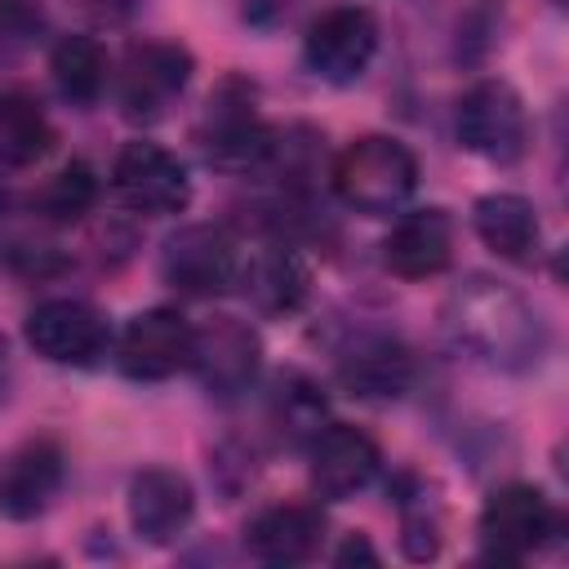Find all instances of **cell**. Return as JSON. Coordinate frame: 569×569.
Segmentation results:
<instances>
[{
	"label": "cell",
	"instance_id": "cell-10",
	"mask_svg": "<svg viewBox=\"0 0 569 569\" xmlns=\"http://www.w3.org/2000/svg\"><path fill=\"white\" fill-rule=\"evenodd\" d=\"M191 342L196 329L187 325V316H178L173 307H151L124 325L116 342V365L133 382H164L191 365Z\"/></svg>",
	"mask_w": 569,
	"mask_h": 569
},
{
	"label": "cell",
	"instance_id": "cell-16",
	"mask_svg": "<svg viewBox=\"0 0 569 569\" xmlns=\"http://www.w3.org/2000/svg\"><path fill=\"white\" fill-rule=\"evenodd\" d=\"M382 262L400 280L440 276L453 262V218L445 209H413V213H405L387 231V240H382Z\"/></svg>",
	"mask_w": 569,
	"mask_h": 569
},
{
	"label": "cell",
	"instance_id": "cell-26",
	"mask_svg": "<svg viewBox=\"0 0 569 569\" xmlns=\"http://www.w3.org/2000/svg\"><path fill=\"white\" fill-rule=\"evenodd\" d=\"M284 9H289V0H244V13L258 18V22L271 18V13H284Z\"/></svg>",
	"mask_w": 569,
	"mask_h": 569
},
{
	"label": "cell",
	"instance_id": "cell-4",
	"mask_svg": "<svg viewBox=\"0 0 569 569\" xmlns=\"http://www.w3.org/2000/svg\"><path fill=\"white\" fill-rule=\"evenodd\" d=\"M196 142L204 151L209 164L218 169H253L271 156V129L262 124L258 107H253V89L244 80H222L209 102H204V116L196 124Z\"/></svg>",
	"mask_w": 569,
	"mask_h": 569
},
{
	"label": "cell",
	"instance_id": "cell-13",
	"mask_svg": "<svg viewBox=\"0 0 569 569\" xmlns=\"http://www.w3.org/2000/svg\"><path fill=\"white\" fill-rule=\"evenodd\" d=\"M307 445H311V485L325 498L360 493L378 476V467H382L378 440L369 431L351 427V422H329Z\"/></svg>",
	"mask_w": 569,
	"mask_h": 569
},
{
	"label": "cell",
	"instance_id": "cell-6",
	"mask_svg": "<svg viewBox=\"0 0 569 569\" xmlns=\"http://www.w3.org/2000/svg\"><path fill=\"white\" fill-rule=\"evenodd\" d=\"M160 276H164L178 293H191V298L227 293V289L240 280L236 240H231L222 227H209V222L178 227V231L164 240V249H160Z\"/></svg>",
	"mask_w": 569,
	"mask_h": 569
},
{
	"label": "cell",
	"instance_id": "cell-29",
	"mask_svg": "<svg viewBox=\"0 0 569 569\" xmlns=\"http://www.w3.org/2000/svg\"><path fill=\"white\" fill-rule=\"evenodd\" d=\"M556 4H560V0H556Z\"/></svg>",
	"mask_w": 569,
	"mask_h": 569
},
{
	"label": "cell",
	"instance_id": "cell-17",
	"mask_svg": "<svg viewBox=\"0 0 569 569\" xmlns=\"http://www.w3.org/2000/svg\"><path fill=\"white\" fill-rule=\"evenodd\" d=\"M338 378L347 382L351 396L365 400H396L405 396L409 378H413V360L409 351L387 338V333H356L342 351H338Z\"/></svg>",
	"mask_w": 569,
	"mask_h": 569
},
{
	"label": "cell",
	"instance_id": "cell-9",
	"mask_svg": "<svg viewBox=\"0 0 569 569\" xmlns=\"http://www.w3.org/2000/svg\"><path fill=\"white\" fill-rule=\"evenodd\" d=\"M27 342L49 365L89 369L107 356L111 329L98 307H89L80 298H49L27 316Z\"/></svg>",
	"mask_w": 569,
	"mask_h": 569
},
{
	"label": "cell",
	"instance_id": "cell-2",
	"mask_svg": "<svg viewBox=\"0 0 569 569\" xmlns=\"http://www.w3.org/2000/svg\"><path fill=\"white\" fill-rule=\"evenodd\" d=\"M338 196L360 213H391L418 187V160L400 138L365 133L333 164Z\"/></svg>",
	"mask_w": 569,
	"mask_h": 569
},
{
	"label": "cell",
	"instance_id": "cell-11",
	"mask_svg": "<svg viewBox=\"0 0 569 569\" xmlns=\"http://www.w3.org/2000/svg\"><path fill=\"white\" fill-rule=\"evenodd\" d=\"M191 80V53L173 40H142L120 62V107L129 120H156Z\"/></svg>",
	"mask_w": 569,
	"mask_h": 569
},
{
	"label": "cell",
	"instance_id": "cell-21",
	"mask_svg": "<svg viewBox=\"0 0 569 569\" xmlns=\"http://www.w3.org/2000/svg\"><path fill=\"white\" fill-rule=\"evenodd\" d=\"M53 142L49 116L27 93H0V164L22 169L36 164Z\"/></svg>",
	"mask_w": 569,
	"mask_h": 569
},
{
	"label": "cell",
	"instance_id": "cell-19",
	"mask_svg": "<svg viewBox=\"0 0 569 569\" xmlns=\"http://www.w3.org/2000/svg\"><path fill=\"white\" fill-rule=\"evenodd\" d=\"M471 227L476 236L507 262H529L538 253V213L525 196L516 191H493L480 196L471 209Z\"/></svg>",
	"mask_w": 569,
	"mask_h": 569
},
{
	"label": "cell",
	"instance_id": "cell-8",
	"mask_svg": "<svg viewBox=\"0 0 569 569\" xmlns=\"http://www.w3.org/2000/svg\"><path fill=\"white\" fill-rule=\"evenodd\" d=\"M111 187L116 196L147 213V218H160V213H182L187 200H191V178L182 169V160L173 151H164L160 142H124L111 160Z\"/></svg>",
	"mask_w": 569,
	"mask_h": 569
},
{
	"label": "cell",
	"instance_id": "cell-7",
	"mask_svg": "<svg viewBox=\"0 0 569 569\" xmlns=\"http://www.w3.org/2000/svg\"><path fill=\"white\" fill-rule=\"evenodd\" d=\"M378 53V22L369 9L360 4H333L325 9L302 40V58L311 67V76L329 80V84H351L365 76V67Z\"/></svg>",
	"mask_w": 569,
	"mask_h": 569
},
{
	"label": "cell",
	"instance_id": "cell-14",
	"mask_svg": "<svg viewBox=\"0 0 569 569\" xmlns=\"http://www.w3.org/2000/svg\"><path fill=\"white\" fill-rule=\"evenodd\" d=\"M196 516V489L173 467H142L129 480V525L142 542H173Z\"/></svg>",
	"mask_w": 569,
	"mask_h": 569
},
{
	"label": "cell",
	"instance_id": "cell-25",
	"mask_svg": "<svg viewBox=\"0 0 569 569\" xmlns=\"http://www.w3.org/2000/svg\"><path fill=\"white\" fill-rule=\"evenodd\" d=\"M71 4H76L84 18H93V22H124L138 0H71Z\"/></svg>",
	"mask_w": 569,
	"mask_h": 569
},
{
	"label": "cell",
	"instance_id": "cell-15",
	"mask_svg": "<svg viewBox=\"0 0 569 569\" xmlns=\"http://www.w3.org/2000/svg\"><path fill=\"white\" fill-rule=\"evenodd\" d=\"M62 476H67V458L58 440L40 436V440L18 445L0 467V511L9 520H36L58 498Z\"/></svg>",
	"mask_w": 569,
	"mask_h": 569
},
{
	"label": "cell",
	"instance_id": "cell-1",
	"mask_svg": "<svg viewBox=\"0 0 569 569\" xmlns=\"http://www.w3.org/2000/svg\"><path fill=\"white\" fill-rule=\"evenodd\" d=\"M440 329L458 351L502 373L533 369L547 347L538 311L525 302V293L493 276H467L462 284H453L440 307Z\"/></svg>",
	"mask_w": 569,
	"mask_h": 569
},
{
	"label": "cell",
	"instance_id": "cell-24",
	"mask_svg": "<svg viewBox=\"0 0 569 569\" xmlns=\"http://www.w3.org/2000/svg\"><path fill=\"white\" fill-rule=\"evenodd\" d=\"M276 422L280 431H289L293 440H311L325 422V396L316 391V382L289 373L280 378V391H276Z\"/></svg>",
	"mask_w": 569,
	"mask_h": 569
},
{
	"label": "cell",
	"instance_id": "cell-20",
	"mask_svg": "<svg viewBox=\"0 0 569 569\" xmlns=\"http://www.w3.org/2000/svg\"><path fill=\"white\" fill-rule=\"evenodd\" d=\"M240 280H244V293L253 298V307H262L271 316L298 311L307 298V267L289 249H267V253L249 258V267H240Z\"/></svg>",
	"mask_w": 569,
	"mask_h": 569
},
{
	"label": "cell",
	"instance_id": "cell-18",
	"mask_svg": "<svg viewBox=\"0 0 569 569\" xmlns=\"http://www.w3.org/2000/svg\"><path fill=\"white\" fill-rule=\"evenodd\" d=\"M325 538V520L307 502H276L258 511L244 529V547L267 565H302L316 556Z\"/></svg>",
	"mask_w": 569,
	"mask_h": 569
},
{
	"label": "cell",
	"instance_id": "cell-28",
	"mask_svg": "<svg viewBox=\"0 0 569 569\" xmlns=\"http://www.w3.org/2000/svg\"><path fill=\"white\" fill-rule=\"evenodd\" d=\"M4 387H9V347L0 338V396H4Z\"/></svg>",
	"mask_w": 569,
	"mask_h": 569
},
{
	"label": "cell",
	"instance_id": "cell-27",
	"mask_svg": "<svg viewBox=\"0 0 569 569\" xmlns=\"http://www.w3.org/2000/svg\"><path fill=\"white\" fill-rule=\"evenodd\" d=\"M338 560L347 565V560H378V556H373V547H369L365 538H351V542H347V547L338 551Z\"/></svg>",
	"mask_w": 569,
	"mask_h": 569
},
{
	"label": "cell",
	"instance_id": "cell-23",
	"mask_svg": "<svg viewBox=\"0 0 569 569\" xmlns=\"http://www.w3.org/2000/svg\"><path fill=\"white\" fill-rule=\"evenodd\" d=\"M93 200H98V178H93V169H89L84 160H71V164H62V169L44 182V191H40V213H44L49 222H80V218L93 209Z\"/></svg>",
	"mask_w": 569,
	"mask_h": 569
},
{
	"label": "cell",
	"instance_id": "cell-5",
	"mask_svg": "<svg viewBox=\"0 0 569 569\" xmlns=\"http://www.w3.org/2000/svg\"><path fill=\"white\" fill-rule=\"evenodd\" d=\"M480 547L489 560H529L533 551H542L556 533V507L542 489L533 485H502L485 498L480 520H476Z\"/></svg>",
	"mask_w": 569,
	"mask_h": 569
},
{
	"label": "cell",
	"instance_id": "cell-12",
	"mask_svg": "<svg viewBox=\"0 0 569 569\" xmlns=\"http://www.w3.org/2000/svg\"><path fill=\"white\" fill-rule=\"evenodd\" d=\"M262 365L258 333L236 316H213L204 329H196L191 342V369L213 396H240Z\"/></svg>",
	"mask_w": 569,
	"mask_h": 569
},
{
	"label": "cell",
	"instance_id": "cell-22",
	"mask_svg": "<svg viewBox=\"0 0 569 569\" xmlns=\"http://www.w3.org/2000/svg\"><path fill=\"white\" fill-rule=\"evenodd\" d=\"M49 71H53V84L67 102L76 107H89L98 102L102 84H107V58H102V44L89 40V36H62L49 53Z\"/></svg>",
	"mask_w": 569,
	"mask_h": 569
},
{
	"label": "cell",
	"instance_id": "cell-3",
	"mask_svg": "<svg viewBox=\"0 0 569 569\" xmlns=\"http://www.w3.org/2000/svg\"><path fill=\"white\" fill-rule=\"evenodd\" d=\"M453 129L458 142L489 164H516L529 151V111L507 80H476L458 98Z\"/></svg>",
	"mask_w": 569,
	"mask_h": 569
}]
</instances>
